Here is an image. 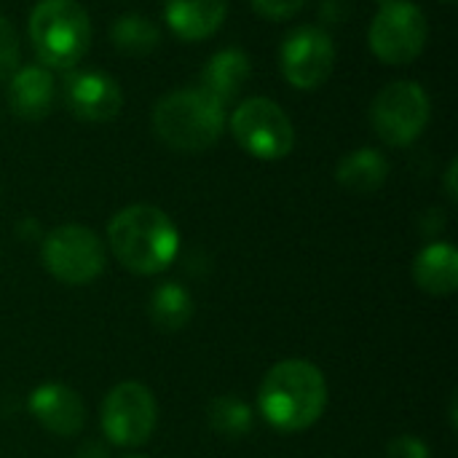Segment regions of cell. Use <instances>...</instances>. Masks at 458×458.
Instances as JSON below:
<instances>
[{"instance_id": "18", "label": "cell", "mask_w": 458, "mask_h": 458, "mask_svg": "<svg viewBox=\"0 0 458 458\" xmlns=\"http://www.w3.org/2000/svg\"><path fill=\"white\" fill-rule=\"evenodd\" d=\"M148 314L161 333H180L193 317V298L177 282H164L150 293Z\"/></svg>"}, {"instance_id": "3", "label": "cell", "mask_w": 458, "mask_h": 458, "mask_svg": "<svg viewBox=\"0 0 458 458\" xmlns=\"http://www.w3.org/2000/svg\"><path fill=\"white\" fill-rule=\"evenodd\" d=\"M156 137L177 153L209 150L225 129V107L201 89H177L153 107Z\"/></svg>"}, {"instance_id": "28", "label": "cell", "mask_w": 458, "mask_h": 458, "mask_svg": "<svg viewBox=\"0 0 458 458\" xmlns=\"http://www.w3.org/2000/svg\"><path fill=\"white\" fill-rule=\"evenodd\" d=\"M384 3H392V0H378V5H384Z\"/></svg>"}, {"instance_id": "11", "label": "cell", "mask_w": 458, "mask_h": 458, "mask_svg": "<svg viewBox=\"0 0 458 458\" xmlns=\"http://www.w3.org/2000/svg\"><path fill=\"white\" fill-rule=\"evenodd\" d=\"M67 110L86 123H107L121 113L123 94L115 78L99 70H75L62 83Z\"/></svg>"}, {"instance_id": "2", "label": "cell", "mask_w": 458, "mask_h": 458, "mask_svg": "<svg viewBox=\"0 0 458 458\" xmlns=\"http://www.w3.org/2000/svg\"><path fill=\"white\" fill-rule=\"evenodd\" d=\"M107 244L115 260L140 276L166 271L180 250V231L172 217L153 204H131L107 223Z\"/></svg>"}, {"instance_id": "24", "label": "cell", "mask_w": 458, "mask_h": 458, "mask_svg": "<svg viewBox=\"0 0 458 458\" xmlns=\"http://www.w3.org/2000/svg\"><path fill=\"white\" fill-rule=\"evenodd\" d=\"M456 172H458V161H456V158H454V161L448 164V172H445V196H448L451 201H458Z\"/></svg>"}, {"instance_id": "7", "label": "cell", "mask_w": 458, "mask_h": 458, "mask_svg": "<svg viewBox=\"0 0 458 458\" xmlns=\"http://www.w3.org/2000/svg\"><path fill=\"white\" fill-rule=\"evenodd\" d=\"M228 126L239 148L260 161H279L290 156L295 145L290 115L268 97H250L239 102Z\"/></svg>"}, {"instance_id": "23", "label": "cell", "mask_w": 458, "mask_h": 458, "mask_svg": "<svg viewBox=\"0 0 458 458\" xmlns=\"http://www.w3.org/2000/svg\"><path fill=\"white\" fill-rule=\"evenodd\" d=\"M386 458H429V448L421 437L413 435H400L389 443Z\"/></svg>"}, {"instance_id": "17", "label": "cell", "mask_w": 458, "mask_h": 458, "mask_svg": "<svg viewBox=\"0 0 458 458\" xmlns=\"http://www.w3.org/2000/svg\"><path fill=\"white\" fill-rule=\"evenodd\" d=\"M386 177H389V161H386V156L381 150H373V148L352 150L335 166L338 185L344 191L360 193V196L381 191Z\"/></svg>"}, {"instance_id": "21", "label": "cell", "mask_w": 458, "mask_h": 458, "mask_svg": "<svg viewBox=\"0 0 458 458\" xmlns=\"http://www.w3.org/2000/svg\"><path fill=\"white\" fill-rule=\"evenodd\" d=\"M21 62V43L13 30V24L0 16V81L11 78Z\"/></svg>"}, {"instance_id": "26", "label": "cell", "mask_w": 458, "mask_h": 458, "mask_svg": "<svg viewBox=\"0 0 458 458\" xmlns=\"http://www.w3.org/2000/svg\"><path fill=\"white\" fill-rule=\"evenodd\" d=\"M78 458H107V451H105L102 445H94V443H89V445L81 451V456Z\"/></svg>"}, {"instance_id": "14", "label": "cell", "mask_w": 458, "mask_h": 458, "mask_svg": "<svg viewBox=\"0 0 458 458\" xmlns=\"http://www.w3.org/2000/svg\"><path fill=\"white\" fill-rule=\"evenodd\" d=\"M228 13V0H164V19L169 30L193 43L212 38Z\"/></svg>"}, {"instance_id": "9", "label": "cell", "mask_w": 458, "mask_h": 458, "mask_svg": "<svg viewBox=\"0 0 458 458\" xmlns=\"http://www.w3.org/2000/svg\"><path fill=\"white\" fill-rule=\"evenodd\" d=\"M102 432L113 445L137 448L145 445L158 424V405L153 392L140 381L115 384L102 403Z\"/></svg>"}, {"instance_id": "8", "label": "cell", "mask_w": 458, "mask_h": 458, "mask_svg": "<svg viewBox=\"0 0 458 458\" xmlns=\"http://www.w3.org/2000/svg\"><path fill=\"white\" fill-rule=\"evenodd\" d=\"M429 24L424 11L411 0L384 3L368 30L370 51L384 64H411L427 46Z\"/></svg>"}, {"instance_id": "29", "label": "cell", "mask_w": 458, "mask_h": 458, "mask_svg": "<svg viewBox=\"0 0 458 458\" xmlns=\"http://www.w3.org/2000/svg\"><path fill=\"white\" fill-rule=\"evenodd\" d=\"M123 458H145V456H123Z\"/></svg>"}, {"instance_id": "27", "label": "cell", "mask_w": 458, "mask_h": 458, "mask_svg": "<svg viewBox=\"0 0 458 458\" xmlns=\"http://www.w3.org/2000/svg\"><path fill=\"white\" fill-rule=\"evenodd\" d=\"M19 233H21L24 239H27V236H30V239H38V223H35V220H21V223H19Z\"/></svg>"}, {"instance_id": "13", "label": "cell", "mask_w": 458, "mask_h": 458, "mask_svg": "<svg viewBox=\"0 0 458 458\" xmlns=\"http://www.w3.org/2000/svg\"><path fill=\"white\" fill-rule=\"evenodd\" d=\"M8 107L13 115L24 121H40L54 110L56 99V81L48 67L43 64H24L8 78Z\"/></svg>"}, {"instance_id": "4", "label": "cell", "mask_w": 458, "mask_h": 458, "mask_svg": "<svg viewBox=\"0 0 458 458\" xmlns=\"http://www.w3.org/2000/svg\"><path fill=\"white\" fill-rule=\"evenodd\" d=\"M30 40L43 67H75L91 46L86 8L78 0H38L30 13Z\"/></svg>"}, {"instance_id": "25", "label": "cell", "mask_w": 458, "mask_h": 458, "mask_svg": "<svg viewBox=\"0 0 458 458\" xmlns=\"http://www.w3.org/2000/svg\"><path fill=\"white\" fill-rule=\"evenodd\" d=\"M338 5H344V0H325L322 13H325V19H327V21H330V16H333V21H341V19H344V13L338 11Z\"/></svg>"}, {"instance_id": "20", "label": "cell", "mask_w": 458, "mask_h": 458, "mask_svg": "<svg viewBox=\"0 0 458 458\" xmlns=\"http://www.w3.org/2000/svg\"><path fill=\"white\" fill-rule=\"evenodd\" d=\"M207 421L215 435H220L225 440H242L252 432L255 416H252V408L247 403H242L239 397L220 394V397L209 400Z\"/></svg>"}, {"instance_id": "6", "label": "cell", "mask_w": 458, "mask_h": 458, "mask_svg": "<svg viewBox=\"0 0 458 458\" xmlns=\"http://www.w3.org/2000/svg\"><path fill=\"white\" fill-rule=\"evenodd\" d=\"M429 115V94L416 81L386 83L370 105V123L376 134L392 148H405L416 142L424 134Z\"/></svg>"}, {"instance_id": "10", "label": "cell", "mask_w": 458, "mask_h": 458, "mask_svg": "<svg viewBox=\"0 0 458 458\" xmlns=\"http://www.w3.org/2000/svg\"><path fill=\"white\" fill-rule=\"evenodd\" d=\"M333 64H335V46L322 27L303 24L284 35L279 48V67L293 89L301 91L319 89L330 78Z\"/></svg>"}, {"instance_id": "12", "label": "cell", "mask_w": 458, "mask_h": 458, "mask_svg": "<svg viewBox=\"0 0 458 458\" xmlns=\"http://www.w3.org/2000/svg\"><path fill=\"white\" fill-rule=\"evenodd\" d=\"M27 408L32 419L56 437H75L86 424V405L81 394L64 384H40L32 389Z\"/></svg>"}, {"instance_id": "16", "label": "cell", "mask_w": 458, "mask_h": 458, "mask_svg": "<svg viewBox=\"0 0 458 458\" xmlns=\"http://www.w3.org/2000/svg\"><path fill=\"white\" fill-rule=\"evenodd\" d=\"M413 282L421 293L445 298L458 290V252L448 242L427 244L413 260Z\"/></svg>"}, {"instance_id": "15", "label": "cell", "mask_w": 458, "mask_h": 458, "mask_svg": "<svg viewBox=\"0 0 458 458\" xmlns=\"http://www.w3.org/2000/svg\"><path fill=\"white\" fill-rule=\"evenodd\" d=\"M252 78V59L242 48H223L209 56L201 70V91L217 99L223 107L239 97V91Z\"/></svg>"}, {"instance_id": "19", "label": "cell", "mask_w": 458, "mask_h": 458, "mask_svg": "<svg viewBox=\"0 0 458 458\" xmlns=\"http://www.w3.org/2000/svg\"><path fill=\"white\" fill-rule=\"evenodd\" d=\"M110 40L126 56H148L150 51L158 48L161 32H158V27L148 16H142V13H123V16H118L113 21Z\"/></svg>"}, {"instance_id": "22", "label": "cell", "mask_w": 458, "mask_h": 458, "mask_svg": "<svg viewBox=\"0 0 458 458\" xmlns=\"http://www.w3.org/2000/svg\"><path fill=\"white\" fill-rule=\"evenodd\" d=\"M250 3H252V8L260 16L274 19V21L290 19V16H295L306 5V0H250Z\"/></svg>"}, {"instance_id": "30", "label": "cell", "mask_w": 458, "mask_h": 458, "mask_svg": "<svg viewBox=\"0 0 458 458\" xmlns=\"http://www.w3.org/2000/svg\"><path fill=\"white\" fill-rule=\"evenodd\" d=\"M443 3H456V0H443Z\"/></svg>"}, {"instance_id": "5", "label": "cell", "mask_w": 458, "mask_h": 458, "mask_svg": "<svg viewBox=\"0 0 458 458\" xmlns=\"http://www.w3.org/2000/svg\"><path fill=\"white\" fill-rule=\"evenodd\" d=\"M40 258L46 271L70 287H83L91 284L97 276H102L107 266L105 244L102 239L78 223H64L56 225L51 233L43 236Z\"/></svg>"}, {"instance_id": "1", "label": "cell", "mask_w": 458, "mask_h": 458, "mask_svg": "<svg viewBox=\"0 0 458 458\" xmlns=\"http://www.w3.org/2000/svg\"><path fill=\"white\" fill-rule=\"evenodd\" d=\"M258 408L276 432H303L314 427L327 408V381L309 360L276 362L260 384Z\"/></svg>"}]
</instances>
